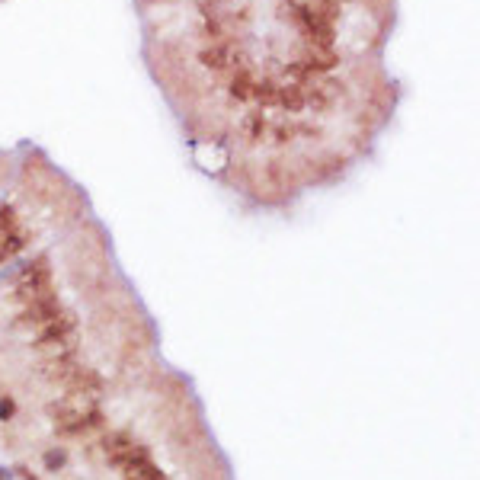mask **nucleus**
Masks as SVG:
<instances>
[{"label":"nucleus","mask_w":480,"mask_h":480,"mask_svg":"<svg viewBox=\"0 0 480 480\" xmlns=\"http://www.w3.org/2000/svg\"><path fill=\"white\" fill-rule=\"evenodd\" d=\"M26 244H29V237H26V234H7V237H0V266L13 260V256L20 253Z\"/></svg>","instance_id":"6"},{"label":"nucleus","mask_w":480,"mask_h":480,"mask_svg":"<svg viewBox=\"0 0 480 480\" xmlns=\"http://www.w3.org/2000/svg\"><path fill=\"white\" fill-rule=\"evenodd\" d=\"M202 65H208L211 71H227L234 65V48L231 45H215V48L202 51Z\"/></svg>","instance_id":"5"},{"label":"nucleus","mask_w":480,"mask_h":480,"mask_svg":"<svg viewBox=\"0 0 480 480\" xmlns=\"http://www.w3.org/2000/svg\"><path fill=\"white\" fill-rule=\"evenodd\" d=\"M13 208H4V211H0V237H7V231H10V227H13Z\"/></svg>","instance_id":"9"},{"label":"nucleus","mask_w":480,"mask_h":480,"mask_svg":"<svg viewBox=\"0 0 480 480\" xmlns=\"http://www.w3.org/2000/svg\"><path fill=\"white\" fill-rule=\"evenodd\" d=\"M16 413V407H13V400L10 397H4L0 400V420H10V416Z\"/></svg>","instance_id":"11"},{"label":"nucleus","mask_w":480,"mask_h":480,"mask_svg":"<svg viewBox=\"0 0 480 480\" xmlns=\"http://www.w3.org/2000/svg\"><path fill=\"white\" fill-rule=\"evenodd\" d=\"M71 333H74V320L67 317V314H61L58 320H51V324H45V327H42L36 346H39V349H51V346L58 349V346H65V342L71 340Z\"/></svg>","instance_id":"4"},{"label":"nucleus","mask_w":480,"mask_h":480,"mask_svg":"<svg viewBox=\"0 0 480 480\" xmlns=\"http://www.w3.org/2000/svg\"><path fill=\"white\" fill-rule=\"evenodd\" d=\"M45 465H48L51 471H58V467L65 465V451H48V455H45Z\"/></svg>","instance_id":"10"},{"label":"nucleus","mask_w":480,"mask_h":480,"mask_svg":"<svg viewBox=\"0 0 480 480\" xmlns=\"http://www.w3.org/2000/svg\"><path fill=\"white\" fill-rule=\"evenodd\" d=\"M262 131H266V122H262L260 112H250L247 119H244V135H247L250 141H260Z\"/></svg>","instance_id":"8"},{"label":"nucleus","mask_w":480,"mask_h":480,"mask_svg":"<svg viewBox=\"0 0 480 480\" xmlns=\"http://www.w3.org/2000/svg\"><path fill=\"white\" fill-rule=\"evenodd\" d=\"M61 317V305L55 295H45V298H36L26 305V311L20 314V324L22 327H45L51 320Z\"/></svg>","instance_id":"2"},{"label":"nucleus","mask_w":480,"mask_h":480,"mask_svg":"<svg viewBox=\"0 0 480 480\" xmlns=\"http://www.w3.org/2000/svg\"><path fill=\"white\" fill-rule=\"evenodd\" d=\"M45 295H51V269L42 256V260H36L32 266H26L20 272V279H16V298L36 301V298H45Z\"/></svg>","instance_id":"1"},{"label":"nucleus","mask_w":480,"mask_h":480,"mask_svg":"<svg viewBox=\"0 0 480 480\" xmlns=\"http://www.w3.org/2000/svg\"><path fill=\"white\" fill-rule=\"evenodd\" d=\"M100 426H102V413L96 407L77 410V413H71L67 420H58V432H61V436H84V432L100 429Z\"/></svg>","instance_id":"3"},{"label":"nucleus","mask_w":480,"mask_h":480,"mask_svg":"<svg viewBox=\"0 0 480 480\" xmlns=\"http://www.w3.org/2000/svg\"><path fill=\"white\" fill-rule=\"evenodd\" d=\"M231 93L237 96V100H250V96L256 93L253 77H250L247 71H237V74H234V80H231Z\"/></svg>","instance_id":"7"},{"label":"nucleus","mask_w":480,"mask_h":480,"mask_svg":"<svg viewBox=\"0 0 480 480\" xmlns=\"http://www.w3.org/2000/svg\"><path fill=\"white\" fill-rule=\"evenodd\" d=\"M20 474H22V477H26V480H39V477H32V474L26 471V467H20Z\"/></svg>","instance_id":"12"}]
</instances>
